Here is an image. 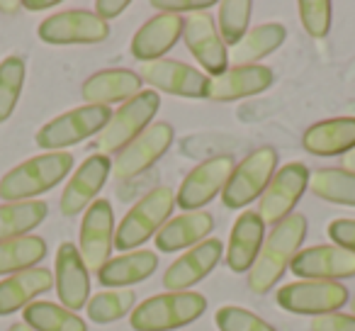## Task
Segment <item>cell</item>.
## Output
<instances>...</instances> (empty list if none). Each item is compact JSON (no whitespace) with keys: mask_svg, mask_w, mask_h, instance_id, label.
<instances>
[{"mask_svg":"<svg viewBox=\"0 0 355 331\" xmlns=\"http://www.w3.org/2000/svg\"><path fill=\"white\" fill-rule=\"evenodd\" d=\"M207 312V297L200 292H163L134 307L129 324L134 331H173L193 324Z\"/></svg>","mask_w":355,"mask_h":331,"instance_id":"3","label":"cell"},{"mask_svg":"<svg viewBox=\"0 0 355 331\" xmlns=\"http://www.w3.org/2000/svg\"><path fill=\"white\" fill-rule=\"evenodd\" d=\"M350 314L355 316V297H353V302H350Z\"/></svg>","mask_w":355,"mask_h":331,"instance_id":"46","label":"cell"},{"mask_svg":"<svg viewBox=\"0 0 355 331\" xmlns=\"http://www.w3.org/2000/svg\"><path fill=\"white\" fill-rule=\"evenodd\" d=\"M127 8H129V0H98V3H95V15L107 22V20L119 17Z\"/></svg>","mask_w":355,"mask_h":331,"instance_id":"41","label":"cell"},{"mask_svg":"<svg viewBox=\"0 0 355 331\" xmlns=\"http://www.w3.org/2000/svg\"><path fill=\"white\" fill-rule=\"evenodd\" d=\"M285 37H287V30L280 22H266V25L253 27V30H248L246 37L234 46V54H232L234 66H256L258 61L266 59L268 54L280 49Z\"/></svg>","mask_w":355,"mask_h":331,"instance_id":"28","label":"cell"},{"mask_svg":"<svg viewBox=\"0 0 355 331\" xmlns=\"http://www.w3.org/2000/svg\"><path fill=\"white\" fill-rule=\"evenodd\" d=\"M173 207H175V193L168 185L153 188L144 195L139 203L132 205L127 214L122 217L119 227L114 229V246L119 251H137L139 246L156 237L168 222Z\"/></svg>","mask_w":355,"mask_h":331,"instance_id":"4","label":"cell"},{"mask_svg":"<svg viewBox=\"0 0 355 331\" xmlns=\"http://www.w3.org/2000/svg\"><path fill=\"white\" fill-rule=\"evenodd\" d=\"M251 10V0H224V3H219V35L227 46H236L246 37Z\"/></svg>","mask_w":355,"mask_h":331,"instance_id":"35","label":"cell"},{"mask_svg":"<svg viewBox=\"0 0 355 331\" xmlns=\"http://www.w3.org/2000/svg\"><path fill=\"white\" fill-rule=\"evenodd\" d=\"M134 307H137V295H134V290L124 287V290L98 292L88 300L85 312H88V319L95 324H110V321H117L124 314L134 312Z\"/></svg>","mask_w":355,"mask_h":331,"instance_id":"33","label":"cell"},{"mask_svg":"<svg viewBox=\"0 0 355 331\" xmlns=\"http://www.w3.org/2000/svg\"><path fill=\"white\" fill-rule=\"evenodd\" d=\"M73 153L46 151L22 161L10 169L0 180V200L6 203H27L61 183L73 169Z\"/></svg>","mask_w":355,"mask_h":331,"instance_id":"2","label":"cell"},{"mask_svg":"<svg viewBox=\"0 0 355 331\" xmlns=\"http://www.w3.org/2000/svg\"><path fill=\"white\" fill-rule=\"evenodd\" d=\"M277 169V151L272 146L256 148L248 153L229 178L227 188L222 190V203L229 210H239L251 205L256 198L266 193Z\"/></svg>","mask_w":355,"mask_h":331,"instance_id":"7","label":"cell"},{"mask_svg":"<svg viewBox=\"0 0 355 331\" xmlns=\"http://www.w3.org/2000/svg\"><path fill=\"white\" fill-rule=\"evenodd\" d=\"M22 88H25V61L20 56H8L0 61V124L15 112Z\"/></svg>","mask_w":355,"mask_h":331,"instance_id":"34","label":"cell"},{"mask_svg":"<svg viewBox=\"0 0 355 331\" xmlns=\"http://www.w3.org/2000/svg\"><path fill=\"white\" fill-rule=\"evenodd\" d=\"M309 190L326 203L355 207V173H348L343 169L316 171L309 178Z\"/></svg>","mask_w":355,"mask_h":331,"instance_id":"32","label":"cell"},{"mask_svg":"<svg viewBox=\"0 0 355 331\" xmlns=\"http://www.w3.org/2000/svg\"><path fill=\"white\" fill-rule=\"evenodd\" d=\"M266 241V224H263L261 214L246 210L239 214L234 222V229L229 234V246H227V266L234 273H246L253 268L258 253Z\"/></svg>","mask_w":355,"mask_h":331,"instance_id":"21","label":"cell"},{"mask_svg":"<svg viewBox=\"0 0 355 331\" xmlns=\"http://www.w3.org/2000/svg\"><path fill=\"white\" fill-rule=\"evenodd\" d=\"M112 112L100 105H83V108H73L69 112L59 114L51 122L37 132L35 142L40 148H49V151H61L66 146H73L93 134H100L105 124L110 122Z\"/></svg>","mask_w":355,"mask_h":331,"instance_id":"6","label":"cell"},{"mask_svg":"<svg viewBox=\"0 0 355 331\" xmlns=\"http://www.w3.org/2000/svg\"><path fill=\"white\" fill-rule=\"evenodd\" d=\"M158 108H161V98H158L156 90H141V93L134 95L132 100H127V103L110 117V122L105 124V129L100 132L93 148H98V153H103V156L119 153L127 144H132L144 129L151 127V119L156 117Z\"/></svg>","mask_w":355,"mask_h":331,"instance_id":"5","label":"cell"},{"mask_svg":"<svg viewBox=\"0 0 355 331\" xmlns=\"http://www.w3.org/2000/svg\"><path fill=\"white\" fill-rule=\"evenodd\" d=\"M46 214H49V205L40 203V200L0 205V241L27 237L32 229L44 222Z\"/></svg>","mask_w":355,"mask_h":331,"instance_id":"29","label":"cell"},{"mask_svg":"<svg viewBox=\"0 0 355 331\" xmlns=\"http://www.w3.org/2000/svg\"><path fill=\"white\" fill-rule=\"evenodd\" d=\"M353 108H355V105H353Z\"/></svg>","mask_w":355,"mask_h":331,"instance_id":"47","label":"cell"},{"mask_svg":"<svg viewBox=\"0 0 355 331\" xmlns=\"http://www.w3.org/2000/svg\"><path fill=\"white\" fill-rule=\"evenodd\" d=\"M311 331H355V316L331 312L311 319Z\"/></svg>","mask_w":355,"mask_h":331,"instance_id":"40","label":"cell"},{"mask_svg":"<svg viewBox=\"0 0 355 331\" xmlns=\"http://www.w3.org/2000/svg\"><path fill=\"white\" fill-rule=\"evenodd\" d=\"M214 324L219 326V331H275L266 319L243 309V307H234V305L222 307L214 314Z\"/></svg>","mask_w":355,"mask_h":331,"instance_id":"36","label":"cell"},{"mask_svg":"<svg viewBox=\"0 0 355 331\" xmlns=\"http://www.w3.org/2000/svg\"><path fill=\"white\" fill-rule=\"evenodd\" d=\"M183 40L188 44L190 54L198 59V64L202 66L207 74L222 76L229 66V51L224 44L219 27L214 25L212 15L207 12H195L183 20Z\"/></svg>","mask_w":355,"mask_h":331,"instance_id":"15","label":"cell"},{"mask_svg":"<svg viewBox=\"0 0 355 331\" xmlns=\"http://www.w3.org/2000/svg\"><path fill=\"white\" fill-rule=\"evenodd\" d=\"M173 144V127L168 122H156L146 127L132 144L114 153L112 176L117 180L137 178L139 173L148 171Z\"/></svg>","mask_w":355,"mask_h":331,"instance_id":"11","label":"cell"},{"mask_svg":"<svg viewBox=\"0 0 355 331\" xmlns=\"http://www.w3.org/2000/svg\"><path fill=\"white\" fill-rule=\"evenodd\" d=\"M22 316L35 331H88V324L76 312L56 302H32L25 307Z\"/></svg>","mask_w":355,"mask_h":331,"instance_id":"31","label":"cell"},{"mask_svg":"<svg viewBox=\"0 0 355 331\" xmlns=\"http://www.w3.org/2000/svg\"><path fill=\"white\" fill-rule=\"evenodd\" d=\"M224 253V244L219 239H205L202 244L188 248L183 256L173 261L163 273V285L168 292H185L188 287L198 285L200 280L214 271Z\"/></svg>","mask_w":355,"mask_h":331,"instance_id":"17","label":"cell"},{"mask_svg":"<svg viewBox=\"0 0 355 331\" xmlns=\"http://www.w3.org/2000/svg\"><path fill=\"white\" fill-rule=\"evenodd\" d=\"M8 331H35V329H32L30 324H25V321H15Z\"/></svg>","mask_w":355,"mask_h":331,"instance_id":"45","label":"cell"},{"mask_svg":"<svg viewBox=\"0 0 355 331\" xmlns=\"http://www.w3.org/2000/svg\"><path fill=\"white\" fill-rule=\"evenodd\" d=\"M56 6H59L56 0H22V10H30V12L49 10V8H56Z\"/></svg>","mask_w":355,"mask_h":331,"instance_id":"42","label":"cell"},{"mask_svg":"<svg viewBox=\"0 0 355 331\" xmlns=\"http://www.w3.org/2000/svg\"><path fill=\"white\" fill-rule=\"evenodd\" d=\"M114 248V212L107 200H95L80 222V258L88 271L98 273Z\"/></svg>","mask_w":355,"mask_h":331,"instance_id":"13","label":"cell"},{"mask_svg":"<svg viewBox=\"0 0 355 331\" xmlns=\"http://www.w3.org/2000/svg\"><path fill=\"white\" fill-rule=\"evenodd\" d=\"M158 268L156 251L148 248H137L127 251L117 258H110L103 268L98 271L100 285H107L110 290H124V285H137L151 278Z\"/></svg>","mask_w":355,"mask_h":331,"instance_id":"26","label":"cell"},{"mask_svg":"<svg viewBox=\"0 0 355 331\" xmlns=\"http://www.w3.org/2000/svg\"><path fill=\"white\" fill-rule=\"evenodd\" d=\"M51 287H54V275L44 266L27 268L15 275H8L6 280H0V316H8L22 307L32 305L35 297H40L42 292H49Z\"/></svg>","mask_w":355,"mask_h":331,"instance_id":"24","label":"cell"},{"mask_svg":"<svg viewBox=\"0 0 355 331\" xmlns=\"http://www.w3.org/2000/svg\"><path fill=\"white\" fill-rule=\"evenodd\" d=\"M141 80L153 90H163L178 98H207L209 78L195 66L175 59H158L141 66Z\"/></svg>","mask_w":355,"mask_h":331,"instance_id":"14","label":"cell"},{"mask_svg":"<svg viewBox=\"0 0 355 331\" xmlns=\"http://www.w3.org/2000/svg\"><path fill=\"white\" fill-rule=\"evenodd\" d=\"M340 169L348 171V173H355V148L343 156V161H340Z\"/></svg>","mask_w":355,"mask_h":331,"instance_id":"44","label":"cell"},{"mask_svg":"<svg viewBox=\"0 0 355 331\" xmlns=\"http://www.w3.org/2000/svg\"><path fill=\"white\" fill-rule=\"evenodd\" d=\"M277 305L292 314H331L348 305V287L336 280H297L277 290Z\"/></svg>","mask_w":355,"mask_h":331,"instance_id":"8","label":"cell"},{"mask_svg":"<svg viewBox=\"0 0 355 331\" xmlns=\"http://www.w3.org/2000/svg\"><path fill=\"white\" fill-rule=\"evenodd\" d=\"M272 80H275V76L268 66H232L222 76L209 78L207 98L217 100V103H232V100L263 93L270 88Z\"/></svg>","mask_w":355,"mask_h":331,"instance_id":"20","label":"cell"},{"mask_svg":"<svg viewBox=\"0 0 355 331\" xmlns=\"http://www.w3.org/2000/svg\"><path fill=\"white\" fill-rule=\"evenodd\" d=\"M309 169L304 163H287L272 176L270 185L266 193L261 195V205H258V214H261L263 224H280L287 219L295 210V205L302 200L304 190L309 188Z\"/></svg>","mask_w":355,"mask_h":331,"instance_id":"10","label":"cell"},{"mask_svg":"<svg viewBox=\"0 0 355 331\" xmlns=\"http://www.w3.org/2000/svg\"><path fill=\"white\" fill-rule=\"evenodd\" d=\"M214 229V217L205 210L200 212H183L178 217L168 219L163 229L156 234V246L163 253L180 251V248H193L205 241Z\"/></svg>","mask_w":355,"mask_h":331,"instance_id":"25","label":"cell"},{"mask_svg":"<svg viewBox=\"0 0 355 331\" xmlns=\"http://www.w3.org/2000/svg\"><path fill=\"white\" fill-rule=\"evenodd\" d=\"M297 10H300V20L304 25V30L314 40H321V37L329 35L331 10H334L329 0H302V3H297Z\"/></svg>","mask_w":355,"mask_h":331,"instance_id":"37","label":"cell"},{"mask_svg":"<svg viewBox=\"0 0 355 331\" xmlns=\"http://www.w3.org/2000/svg\"><path fill=\"white\" fill-rule=\"evenodd\" d=\"M56 275H54V287L59 295L61 305L66 309H80L88 305L90 295V273L85 268L80 251L76 244L66 241L56 251Z\"/></svg>","mask_w":355,"mask_h":331,"instance_id":"18","label":"cell"},{"mask_svg":"<svg viewBox=\"0 0 355 331\" xmlns=\"http://www.w3.org/2000/svg\"><path fill=\"white\" fill-rule=\"evenodd\" d=\"M46 256V241L35 234L0 241V275H15L27 268H37Z\"/></svg>","mask_w":355,"mask_h":331,"instance_id":"30","label":"cell"},{"mask_svg":"<svg viewBox=\"0 0 355 331\" xmlns=\"http://www.w3.org/2000/svg\"><path fill=\"white\" fill-rule=\"evenodd\" d=\"M234 169H236V163H234V156H229V153L202 161L198 169H193L185 176L180 188H178V207H183L185 212H200V207L212 203L217 198V193H222L227 188Z\"/></svg>","mask_w":355,"mask_h":331,"instance_id":"9","label":"cell"},{"mask_svg":"<svg viewBox=\"0 0 355 331\" xmlns=\"http://www.w3.org/2000/svg\"><path fill=\"white\" fill-rule=\"evenodd\" d=\"M326 234L334 239L336 246L355 253V219H334L326 227Z\"/></svg>","mask_w":355,"mask_h":331,"instance_id":"39","label":"cell"},{"mask_svg":"<svg viewBox=\"0 0 355 331\" xmlns=\"http://www.w3.org/2000/svg\"><path fill=\"white\" fill-rule=\"evenodd\" d=\"M292 273L304 280H340L355 275V253L340 246H311L304 248L290 263Z\"/></svg>","mask_w":355,"mask_h":331,"instance_id":"19","label":"cell"},{"mask_svg":"<svg viewBox=\"0 0 355 331\" xmlns=\"http://www.w3.org/2000/svg\"><path fill=\"white\" fill-rule=\"evenodd\" d=\"M302 146L314 156H345L355 148V117H334L311 124L302 137Z\"/></svg>","mask_w":355,"mask_h":331,"instance_id":"27","label":"cell"},{"mask_svg":"<svg viewBox=\"0 0 355 331\" xmlns=\"http://www.w3.org/2000/svg\"><path fill=\"white\" fill-rule=\"evenodd\" d=\"M141 76L129 69H107L93 74L80 88L85 105H100L107 108L112 103H127L134 95L141 93Z\"/></svg>","mask_w":355,"mask_h":331,"instance_id":"23","label":"cell"},{"mask_svg":"<svg viewBox=\"0 0 355 331\" xmlns=\"http://www.w3.org/2000/svg\"><path fill=\"white\" fill-rule=\"evenodd\" d=\"M112 173V161L103 153H93L88 156L80 169L73 171L69 185L61 193V214L66 217H76L83 210H88L95 203L100 188L105 185L107 176Z\"/></svg>","mask_w":355,"mask_h":331,"instance_id":"16","label":"cell"},{"mask_svg":"<svg viewBox=\"0 0 355 331\" xmlns=\"http://www.w3.org/2000/svg\"><path fill=\"white\" fill-rule=\"evenodd\" d=\"M180 37H183V17L163 15L161 12V15L151 17V20L139 27L129 51H132V56L137 61L148 64V61L163 59V54L171 51L173 44H175Z\"/></svg>","mask_w":355,"mask_h":331,"instance_id":"22","label":"cell"},{"mask_svg":"<svg viewBox=\"0 0 355 331\" xmlns=\"http://www.w3.org/2000/svg\"><path fill=\"white\" fill-rule=\"evenodd\" d=\"M306 237V217L300 212H292L287 219L272 227L263 248L258 253L256 263L248 271V287L256 295H266L275 287V282L285 275L290 263L300 253V246Z\"/></svg>","mask_w":355,"mask_h":331,"instance_id":"1","label":"cell"},{"mask_svg":"<svg viewBox=\"0 0 355 331\" xmlns=\"http://www.w3.org/2000/svg\"><path fill=\"white\" fill-rule=\"evenodd\" d=\"M151 8L163 15H178V12L195 15V12H205L214 8V3L212 0H190V3H185V0H151Z\"/></svg>","mask_w":355,"mask_h":331,"instance_id":"38","label":"cell"},{"mask_svg":"<svg viewBox=\"0 0 355 331\" xmlns=\"http://www.w3.org/2000/svg\"><path fill=\"white\" fill-rule=\"evenodd\" d=\"M37 35L46 44H100L110 37V25L90 10H66L46 17Z\"/></svg>","mask_w":355,"mask_h":331,"instance_id":"12","label":"cell"},{"mask_svg":"<svg viewBox=\"0 0 355 331\" xmlns=\"http://www.w3.org/2000/svg\"><path fill=\"white\" fill-rule=\"evenodd\" d=\"M22 3L20 0H0V12H20Z\"/></svg>","mask_w":355,"mask_h":331,"instance_id":"43","label":"cell"}]
</instances>
